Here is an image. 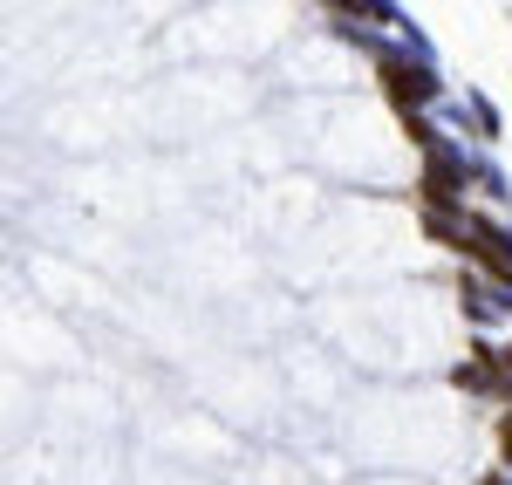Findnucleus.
<instances>
[{"instance_id":"3","label":"nucleus","mask_w":512,"mask_h":485,"mask_svg":"<svg viewBox=\"0 0 512 485\" xmlns=\"http://www.w3.org/2000/svg\"><path fill=\"white\" fill-rule=\"evenodd\" d=\"M499 451H506V465H512V424H499Z\"/></svg>"},{"instance_id":"2","label":"nucleus","mask_w":512,"mask_h":485,"mask_svg":"<svg viewBox=\"0 0 512 485\" xmlns=\"http://www.w3.org/2000/svg\"><path fill=\"white\" fill-rule=\"evenodd\" d=\"M383 89H390V96H403V103H417V96H431L437 82H431V76H417L410 62H383Z\"/></svg>"},{"instance_id":"1","label":"nucleus","mask_w":512,"mask_h":485,"mask_svg":"<svg viewBox=\"0 0 512 485\" xmlns=\"http://www.w3.org/2000/svg\"><path fill=\"white\" fill-rule=\"evenodd\" d=\"M458 192H465L458 164H451V158H437V151H431V164H424V199H431V205H458Z\"/></svg>"}]
</instances>
